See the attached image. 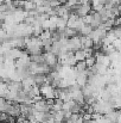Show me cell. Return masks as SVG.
<instances>
[{"instance_id": "obj_1", "label": "cell", "mask_w": 121, "mask_h": 123, "mask_svg": "<svg viewBox=\"0 0 121 123\" xmlns=\"http://www.w3.org/2000/svg\"><path fill=\"white\" fill-rule=\"evenodd\" d=\"M40 94L44 99H53L56 98V88L50 84H44L43 86H40Z\"/></svg>"}, {"instance_id": "obj_2", "label": "cell", "mask_w": 121, "mask_h": 123, "mask_svg": "<svg viewBox=\"0 0 121 123\" xmlns=\"http://www.w3.org/2000/svg\"><path fill=\"white\" fill-rule=\"evenodd\" d=\"M44 59H45V65H47L50 68L55 67L58 63V57L55 54H52V53H45L44 54Z\"/></svg>"}, {"instance_id": "obj_3", "label": "cell", "mask_w": 121, "mask_h": 123, "mask_svg": "<svg viewBox=\"0 0 121 123\" xmlns=\"http://www.w3.org/2000/svg\"><path fill=\"white\" fill-rule=\"evenodd\" d=\"M90 11H91L90 4H84V5H80V6H79V8H77V11H76V14H77L79 17H81V18H83V17L88 16Z\"/></svg>"}, {"instance_id": "obj_4", "label": "cell", "mask_w": 121, "mask_h": 123, "mask_svg": "<svg viewBox=\"0 0 121 123\" xmlns=\"http://www.w3.org/2000/svg\"><path fill=\"white\" fill-rule=\"evenodd\" d=\"M76 84L80 86V87H84L87 84H88V75L84 72H77L76 74Z\"/></svg>"}, {"instance_id": "obj_5", "label": "cell", "mask_w": 121, "mask_h": 123, "mask_svg": "<svg viewBox=\"0 0 121 123\" xmlns=\"http://www.w3.org/2000/svg\"><path fill=\"white\" fill-rule=\"evenodd\" d=\"M96 63H100V65H103L106 67L110 66V60H109V56L108 55H105V54H97L96 56Z\"/></svg>"}, {"instance_id": "obj_6", "label": "cell", "mask_w": 121, "mask_h": 123, "mask_svg": "<svg viewBox=\"0 0 121 123\" xmlns=\"http://www.w3.org/2000/svg\"><path fill=\"white\" fill-rule=\"evenodd\" d=\"M81 43H82V49H91L94 47L93 40L89 36H81Z\"/></svg>"}, {"instance_id": "obj_7", "label": "cell", "mask_w": 121, "mask_h": 123, "mask_svg": "<svg viewBox=\"0 0 121 123\" xmlns=\"http://www.w3.org/2000/svg\"><path fill=\"white\" fill-rule=\"evenodd\" d=\"M33 80H35V85L37 86H43L44 84H47V78L45 77V74H35L32 75Z\"/></svg>"}, {"instance_id": "obj_8", "label": "cell", "mask_w": 121, "mask_h": 123, "mask_svg": "<svg viewBox=\"0 0 121 123\" xmlns=\"http://www.w3.org/2000/svg\"><path fill=\"white\" fill-rule=\"evenodd\" d=\"M74 57H75V60H76L77 62H80V61H85L87 54H85V51H84L83 49H80V50H76V51L74 53Z\"/></svg>"}, {"instance_id": "obj_9", "label": "cell", "mask_w": 121, "mask_h": 123, "mask_svg": "<svg viewBox=\"0 0 121 123\" xmlns=\"http://www.w3.org/2000/svg\"><path fill=\"white\" fill-rule=\"evenodd\" d=\"M52 115H53V118H55V123H62L64 122V111L61 110V111H51Z\"/></svg>"}, {"instance_id": "obj_10", "label": "cell", "mask_w": 121, "mask_h": 123, "mask_svg": "<svg viewBox=\"0 0 121 123\" xmlns=\"http://www.w3.org/2000/svg\"><path fill=\"white\" fill-rule=\"evenodd\" d=\"M68 123H84V120L80 114H73L71 117L67 121Z\"/></svg>"}, {"instance_id": "obj_11", "label": "cell", "mask_w": 121, "mask_h": 123, "mask_svg": "<svg viewBox=\"0 0 121 123\" xmlns=\"http://www.w3.org/2000/svg\"><path fill=\"white\" fill-rule=\"evenodd\" d=\"M95 69H96V74H99V75H106L107 74V71H108V67H106L103 65H100V63H95Z\"/></svg>"}, {"instance_id": "obj_12", "label": "cell", "mask_w": 121, "mask_h": 123, "mask_svg": "<svg viewBox=\"0 0 121 123\" xmlns=\"http://www.w3.org/2000/svg\"><path fill=\"white\" fill-rule=\"evenodd\" d=\"M118 115H119V111H112L107 115H105V117L109 121L110 123H116V120H118Z\"/></svg>"}, {"instance_id": "obj_13", "label": "cell", "mask_w": 121, "mask_h": 123, "mask_svg": "<svg viewBox=\"0 0 121 123\" xmlns=\"http://www.w3.org/2000/svg\"><path fill=\"white\" fill-rule=\"evenodd\" d=\"M84 25H85V24H84L83 19H82L81 17H79V18L76 19L75 24L73 25V29H74V30H76V31H81V30H82V28H83Z\"/></svg>"}, {"instance_id": "obj_14", "label": "cell", "mask_w": 121, "mask_h": 123, "mask_svg": "<svg viewBox=\"0 0 121 123\" xmlns=\"http://www.w3.org/2000/svg\"><path fill=\"white\" fill-rule=\"evenodd\" d=\"M76 105V103L71 99V100H68V102H63V110L64 111H71L73 110V108Z\"/></svg>"}, {"instance_id": "obj_15", "label": "cell", "mask_w": 121, "mask_h": 123, "mask_svg": "<svg viewBox=\"0 0 121 123\" xmlns=\"http://www.w3.org/2000/svg\"><path fill=\"white\" fill-rule=\"evenodd\" d=\"M93 30H94V29H93L90 25H84L80 32L82 34V36H90V34L93 32Z\"/></svg>"}, {"instance_id": "obj_16", "label": "cell", "mask_w": 121, "mask_h": 123, "mask_svg": "<svg viewBox=\"0 0 121 123\" xmlns=\"http://www.w3.org/2000/svg\"><path fill=\"white\" fill-rule=\"evenodd\" d=\"M95 63H96V57L93 55V56H89V57H87L85 59V65H87V67L88 68H91V67H94L95 66Z\"/></svg>"}, {"instance_id": "obj_17", "label": "cell", "mask_w": 121, "mask_h": 123, "mask_svg": "<svg viewBox=\"0 0 121 123\" xmlns=\"http://www.w3.org/2000/svg\"><path fill=\"white\" fill-rule=\"evenodd\" d=\"M87 68H88V67H87V65H85V61H80V62H77L76 66H75V69H76L77 72H84Z\"/></svg>"}, {"instance_id": "obj_18", "label": "cell", "mask_w": 121, "mask_h": 123, "mask_svg": "<svg viewBox=\"0 0 121 123\" xmlns=\"http://www.w3.org/2000/svg\"><path fill=\"white\" fill-rule=\"evenodd\" d=\"M82 19H83V22H84L85 25H90V23H91V20H93V14H88V16L83 17Z\"/></svg>"}, {"instance_id": "obj_19", "label": "cell", "mask_w": 121, "mask_h": 123, "mask_svg": "<svg viewBox=\"0 0 121 123\" xmlns=\"http://www.w3.org/2000/svg\"><path fill=\"white\" fill-rule=\"evenodd\" d=\"M118 7H119V11H121V4L119 5V6H118Z\"/></svg>"}, {"instance_id": "obj_20", "label": "cell", "mask_w": 121, "mask_h": 123, "mask_svg": "<svg viewBox=\"0 0 121 123\" xmlns=\"http://www.w3.org/2000/svg\"><path fill=\"white\" fill-rule=\"evenodd\" d=\"M62 123H68V122H62Z\"/></svg>"}]
</instances>
